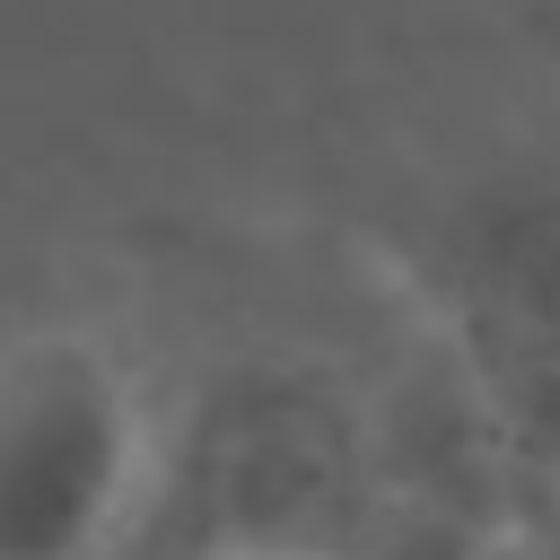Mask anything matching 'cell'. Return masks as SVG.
I'll use <instances>...</instances> for the list:
<instances>
[{
  "label": "cell",
  "mask_w": 560,
  "mask_h": 560,
  "mask_svg": "<svg viewBox=\"0 0 560 560\" xmlns=\"http://www.w3.org/2000/svg\"><path fill=\"white\" fill-rule=\"evenodd\" d=\"M438 306L490 446L560 499V175L499 184L438 236Z\"/></svg>",
  "instance_id": "3957f363"
},
{
  "label": "cell",
  "mask_w": 560,
  "mask_h": 560,
  "mask_svg": "<svg viewBox=\"0 0 560 560\" xmlns=\"http://www.w3.org/2000/svg\"><path fill=\"white\" fill-rule=\"evenodd\" d=\"M394 481L368 411L315 368H228L158 429L131 560H350Z\"/></svg>",
  "instance_id": "6da1fadb"
},
{
  "label": "cell",
  "mask_w": 560,
  "mask_h": 560,
  "mask_svg": "<svg viewBox=\"0 0 560 560\" xmlns=\"http://www.w3.org/2000/svg\"><path fill=\"white\" fill-rule=\"evenodd\" d=\"M508 481H516V560H560V499L542 481H525L516 464H508Z\"/></svg>",
  "instance_id": "5b68a950"
},
{
  "label": "cell",
  "mask_w": 560,
  "mask_h": 560,
  "mask_svg": "<svg viewBox=\"0 0 560 560\" xmlns=\"http://www.w3.org/2000/svg\"><path fill=\"white\" fill-rule=\"evenodd\" d=\"M350 560H516V481L490 429L472 455H438V464L394 455V481Z\"/></svg>",
  "instance_id": "277c9868"
},
{
  "label": "cell",
  "mask_w": 560,
  "mask_h": 560,
  "mask_svg": "<svg viewBox=\"0 0 560 560\" xmlns=\"http://www.w3.org/2000/svg\"><path fill=\"white\" fill-rule=\"evenodd\" d=\"M158 420L131 359L88 324L0 341V560H131Z\"/></svg>",
  "instance_id": "7a4b0ae2"
}]
</instances>
